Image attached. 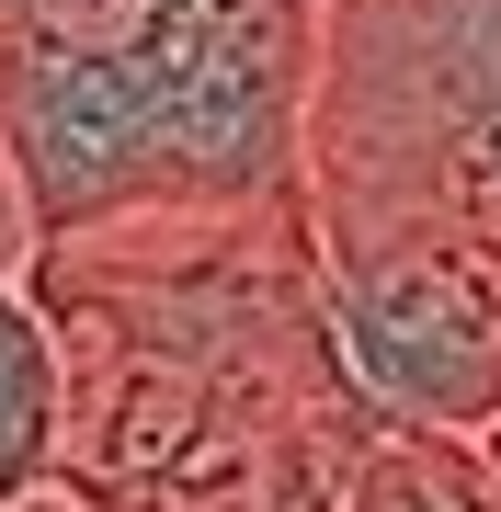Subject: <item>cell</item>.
Listing matches in <instances>:
<instances>
[{
	"mask_svg": "<svg viewBox=\"0 0 501 512\" xmlns=\"http://www.w3.org/2000/svg\"><path fill=\"white\" fill-rule=\"evenodd\" d=\"M23 512H80V501H57V490H46V501H23Z\"/></svg>",
	"mask_w": 501,
	"mask_h": 512,
	"instance_id": "cell-7",
	"label": "cell"
},
{
	"mask_svg": "<svg viewBox=\"0 0 501 512\" xmlns=\"http://www.w3.org/2000/svg\"><path fill=\"white\" fill-rule=\"evenodd\" d=\"M479 467H490V478H501V410H490V433H479Z\"/></svg>",
	"mask_w": 501,
	"mask_h": 512,
	"instance_id": "cell-6",
	"label": "cell"
},
{
	"mask_svg": "<svg viewBox=\"0 0 501 512\" xmlns=\"http://www.w3.org/2000/svg\"><path fill=\"white\" fill-rule=\"evenodd\" d=\"M35 262V228H23V194H12V160H0V274Z\"/></svg>",
	"mask_w": 501,
	"mask_h": 512,
	"instance_id": "cell-5",
	"label": "cell"
},
{
	"mask_svg": "<svg viewBox=\"0 0 501 512\" xmlns=\"http://www.w3.org/2000/svg\"><path fill=\"white\" fill-rule=\"evenodd\" d=\"M297 205L445 217L501 251V0H319Z\"/></svg>",
	"mask_w": 501,
	"mask_h": 512,
	"instance_id": "cell-1",
	"label": "cell"
},
{
	"mask_svg": "<svg viewBox=\"0 0 501 512\" xmlns=\"http://www.w3.org/2000/svg\"><path fill=\"white\" fill-rule=\"evenodd\" d=\"M319 330L353 399L410 433L479 444L501 410V251L445 217H388V205H297Z\"/></svg>",
	"mask_w": 501,
	"mask_h": 512,
	"instance_id": "cell-2",
	"label": "cell"
},
{
	"mask_svg": "<svg viewBox=\"0 0 501 512\" xmlns=\"http://www.w3.org/2000/svg\"><path fill=\"white\" fill-rule=\"evenodd\" d=\"M331 512H501V478L479 467V444H456V433L376 421V433L342 456Z\"/></svg>",
	"mask_w": 501,
	"mask_h": 512,
	"instance_id": "cell-4",
	"label": "cell"
},
{
	"mask_svg": "<svg viewBox=\"0 0 501 512\" xmlns=\"http://www.w3.org/2000/svg\"><path fill=\"white\" fill-rule=\"evenodd\" d=\"M57 433H69V353L23 274H0V512L57 490Z\"/></svg>",
	"mask_w": 501,
	"mask_h": 512,
	"instance_id": "cell-3",
	"label": "cell"
}]
</instances>
